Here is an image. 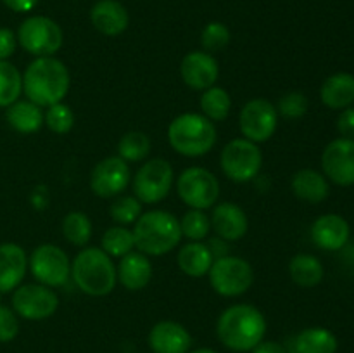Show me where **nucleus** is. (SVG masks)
Instances as JSON below:
<instances>
[{
	"label": "nucleus",
	"mask_w": 354,
	"mask_h": 353,
	"mask_svg": "<svg viewBox=\"0 0 354 353\" xmlns=\"http://www.w3.org/2000/svg\"><path fill=\"white\" fill-rule=\"evenodd\" d=\"M266 318L259 308L249 303L230 305L216 322V336L225 348L235 353L251 352L265 339Z\"/></svg>",
	"instance_id": "nucleus-1"
},
{
	"label": "nucleus",
	"mask_w": 354,
	"mask_h": 353,
	"mask_svg": "<svg viewBox=\"0 0 354 353\" xmlns=\"http://www.w3.org/2000/svg\"><path fill=\"white\" fill-rule=\"evenodd\" d=\"M71 87L69 69L54 55L37 57L28 64L23 75V92L28 100L40 107L62 102Z\"/></svg>",
	"instance_id": "nucleus-2"
},
{
	"label": "nucleus",
	"mask_w": 354,
	"mask_h": 353,
	"mask_svg": "<svg viewBox=\"0 0 354 353\" xmlns=\"http://www.w3.org/2000/svg\"><path fill=\"white\" fill-rule=\"evenodd\" d=\"M131 232L137 251L147 256L168 255L183 237L180 220L166 210H149L142 213Z\"/></svg>",
	"instance_id": "nucleus-3"
},
{
	"label": "nucleus",
	"mask_w": 354,
	"mask_h": 353,
	"mask_svg": "<svg viewBox=\"0 0 354 353\" xmlns=\"http://www.w3.org/2000/svg\"><path fill=\"white\" fill-rule=\"evenodd\" d=\"M71 279L88 296H107L118 284L116 265L102 248H83L71 262Z\"/></svg>",
	"instance_id": "nucleus-4"
},
{
	"label": "nucleus",
	"mask_w": 354,
	"mask_h": 353,
	"mask_svg": "<svg viewBox=\"0 0 354 353\" xmlns=\"http://www.w3.org/2000/svg\"><path fill=\"white\" fill-rule=\"evenodd\" d=\"M168 142L173 151L185 158H201L216 145V125L203 113H182L169 123Z\"/></svg>",
	"instance_id": "nucleus-5"
},
{
	"label": "nucleus",
	"mask_w": 354,
	"mask_h": 353,
	"mask_svg": "<svg viewBox=\"0 0 354 353\" xmlns=\"http://www.w3.org/2000/svg\"><path fill=\"white\" fill-rule=\"evenodd\" d=\"M207 277L214 293L223 298H237L251 289L254 270L248 260L227 255L214 260Z\"/></svg>",
	"instance_id": "nucleus-6"
},
{
	"label": "nucleus",
	"mask_w": 354,
	"mask_h": 353,
	"mask_svg": "<svg viewBox=\"0 0 354 353\" xmlns=\"http://www.w3.org/2000/svg\"><path fill=\"white\" fill-rule=\"evenodd\" d=\"M220 166L225 176L232 182H251L261 172L263 152L258 144L248 138H234L221 149Z\"/></svg>",
	"instance_id": "nucleus-7"
},
{
	"label": "nucleus",
	"mask_w": 354,
	"mask_h": 353,
	"mask_svg": "<svg viewBox=\"0 0 354 353\" xmlns=\"http://www.w3.org/2000/svg\"><path fill=\"white\" fill-rule=\"evenodd\" d=\"M175 183V170L168 159L154 158L145 161L133 176V196L142 204H158L168 197Z\"/></svg>",
	"instance_id": "nucleus-8"
},
{
	"label": "nucleus",
	"mask_w": 354,
	"mask_h": 353,
	"mask_svg": "<svg viewBox=\"0 0 354 353\" xmlns=\"http://www.w3.org/2000/svg\"><path fill=\"white\" fill-rule=\"evenodd\" d=\"M178 197L192 210H209L220 197V182L216 175L204 166H189L176 179Z\"/></svg>",
	"instance_id": "nucleus-9"
},
{
	"label": "nucleus",
	"mask_w": 354,
	"mask_h": 353,
	"mask_svg": "<svg viewBox=\"0 0 354 353\" xmlns=\"http://www.w3.org/2000/svg\"><path fill=\"white\" fill-rule=\"evenodd\" d=\"M17 44L35 57H47L61 51L64 35L61 26L47 16L26 17L17 30Z\"/></svg>",
	"instance_id": "nucleus-10"
},
{
	"label": "nucleus",
	"mask_w": 354,
	"mask_h": 353,
	"mask_svg": "<svg viewBox=\"0 0 354 353\" xmlns=\"http://www.w3.org/2000/svg\"><path fill=\"white\" fill-rule=\"evenodd\" d=\"M31 275L38 284L47 287H62L71 277V262L68 253L55 244H40L28 258Z\"/></svg>",
	"instance_id": "nucleus-11"
},
{
	"label": "nucleus",
	"mask_w": 354,
	"mask_h": 353,
	"mask_svg": "<svg viewBox=\"0 0 354 353\" xmlns=\"http://www.w3.org/2000/svg\"><path fill=\"white\" fill-rule=\"evenodd\" d=\"M57 308V293L44 284H21L12 291V310L24 320H45Z\"/></svg>",
	"instance_id": "nucleus-12"
},
{
	"label": "nucleus",
	"mask_w": 354,
	"mask_h": 353,
	"mask_svg": "<svg viewBox=\"0 0 354 353\" xmlns=\"http://www.w3.org/2000/svg\"><path fill=\"white\" fill-rule=\"evenodd\" d=\"M279 127L277 107L268 99H251L242 106L239 128L242 137L254 144H263L275 135Z\"/></svg>",
	"instance_id": "nucleus-13"
},
{
	"label": "nucleus",
	"mask_w": 354,
	"mask_h": 353,
	"mask_svg": "<svg viewBox=\"0 0 354 353\" xmlns=\"http://www.w3.org/2000/svg\"><path fill=\"white\" fill-rule=\"evenodd\" d=\"M131 180L130 163L120 156H107L93 166L90 173V189L102 199L116 197L123 192Z\"/></svg>",
	"instance_id": "nucleus-14"
},
{
	"label": "nucleus",
	"mask_w": 354,
	"mask_h": 353,
	"mask_svg": "<svg viewBox=\"0 0 354 353\" xmlns=\"http://www.w3.org/2000/svg\"><path fill=\"white\" fill-rule=\"evenodd\" d=\"M322 170L327 180L341 187L354 185V138L339 137L322 152Z\"/></svg>",
	"instance_id": "nucleus-15"
},
{
	"label": "nucleus",
	"mask_w": 354,
	"mask_h": 353,
	"mask_svg": "<svg viewBox=\"0 0 354 353\" xmlns=\"http://www.w3.org/2000/svg\"><path fill=\"white\" fill-rule=\"evenodd\" d=\"M180 75L183 83L192 90H201L213 87L220 76V64L216 57L209 52L192 51L180 62Z\"/></svg>",
	"instance_id": "nucleus-16"
},
{
	"label": "nucleus",
	"mask_w": 354,
	"mask_h": 353,
	"mask_svg": "<svg viewBox=\"0 0 354 353\" xmlns=\"http://www.w3.org/2000/svg\"><path fill=\"white\" fill-rule=\"evenodd\" d=\"M349 235L348 220L337 213L322 215L311 225V241L324 251H341L349 242Z\"/></svg>",
	"instance_id": "nucleus-17"
},
{
	"label": "nucleus",
	"mask_w": 354,
	"mask_h": 353,
	"mask_svg": "<svg viewBox=\"0 0 354 353\" xmlns=\"http://www.w3.org/2000/svg\"><path fill=\"white\" fill-rule=\"evenodd\" d=\"M147 341L154 353H187L192 346V336L180 322L161 320L152 325Z\"/></svg>",
	"instance_id": "nucleus-18"
},
{
	"label": "nucleus",
	"mask_w": 354,
	"mask_h": 353,
	"mask_svg": "<svg viewBox=\"0 0 354 353\" xmlns=\"http://www.w3.org/2000/svg\"><path fill=\"white\" fill-rule=\"evenodd\" d=\"M211 230L227 242L239 241L248 234L249 218L237 203H220L213 206Z\"/></svg>",
	"instance_id": "nucleus-19"
},
{
	"label": "nucleus",
	"mask_w": 354,
	"mask_h": 353,
	"mask_svg": "<svg viewBox=\"0 0 354 353\" xmlns=\"http://www.w3.org/2000/svg\"><path fill=\"white\" fill-rule=\"evenodd\" d=\"M28 270V255L16 242L0 244V294L21 286Z\"/></svg>",
	"instance_id": "nucleus-20"
},
{
	"label": "nucleus",
	"mask_w": 354,
	"mask_h": 353,
	"mask_svg": "<svg viewBox=\"0 0 354 353\" xmlns=\"http://www.w3.org/2000/svg\"><path fill=\"white\" fill-rule=\"evenodd\" d=\"M90 21L99 33L106 37H118L127 31L130 14L118 0H99L90 9Z\"/></svg>",
	"instance_id": "nucleus-21"
},
{
	"label": "nucleus",
	"mask_w": 354,
	"mask_h": 353,
	"mask_svg": "<svg viewBox=\"0 0 354 353\" xmlns=\"http://www.w3.org/2000/svg\"><path fill=\"white\" fill-rule=\"evenodd\" d=\"M118 282L128 291H142L152 279V263L147 255L140 251H130L120 258L116 266Z\"/></svg>",
	"instance_id": "nucleus-22"
},
{
	"label": "nucleus",
	"mask_w": 354,
	"mask_h": 353,
	"mask_svg": "<svg viewBox=\"0 0 354 353\" xmlns=\"http://www.w3.org/2000/svg\"><path fill=\"white\" fill-rule=\"evenodd\" d=\"M290 189L297 199L306 201V203H322L330 194L327 176L311 168H303L294 173L290 180Z\"/></svg>",
	"instance_id": "nucleus-23"
},
{
	"label": "nucleus",
	"mask_w": 354,
	"mask_h": 353,
	"mask_svg": "<svg viewBox=\"0 0 354 353\" xmlns=\"http://www.w3.org/2000/svg\"><path fill=\"white\" fill-rule=\"evenodd\" d=\"M320 99L328 109L342 111L354 102V75L335 73L328 76L320 89Z\"/></svg>",
	"instance_id": "nucleus-24"
},
{
	"label": "nucleus",
	"mask_w": 354,
	"mask_h": 353,
	"mask_svg": "<svg viewBox=\"0 0 354 353\" xmlns=\"http://www.w3.org/2000/svg\"><path fill=\"white\" fill-rule=\"evenodd\" d=\"M6 120L12 130L17 134L31 135L37 134L45 125V114L40 106H37L31 100H19L6 107Z\"/></svg>",
	"instance_id": "nucleus-25"
},
{
	"label": "nucleus",
	"mask_w": 354,
	"mask_h": 353,
	"mask_svg": "<svg viewBox=\"0 0 354 353\" xmlns=\"http://www.w3.org/2000/svg\"><path fill=\"white\" fill-rule=\"evenodd\" d=\"M213 262V253L209 251L207 244H204L203 241L187 242L185 246H182V248L178 249V255H176L178 269L182 270L185 275L194 277V279L207 275Z\"/></svg>",
	"instance_id": "nucleus-26"
},
{
	"label": "nucleus",
	"mask_w": 354,
	"mask_h": 353,
	"mask_svg": "<svg viewBox=\"0 0 354 353\" xmlns=\"http://www.w3.org/2000/svg\"><path fill=\"white\" fill-rule=\"evenodd\" d=\"M339 341L332 331L325 327L303 329L292 339L294 353H335Z\"/></svg>",
	"instance_id": "nucleus-27"
},
{
	"label": "nucleus",
	"mask_w": 354,
	"mask_h": 353,
	"mask_svg": "<svg viewBox=\"0 0 354 353\" xmlns=\"http://www.w3.org/2000/svg\"><path fill=\"white\" fill-rule=\"evenodd\" d=\"M289 275L296 286L310 289L318 286L325 275V269L320 260L310 253H299L289 262Z\"/></svg>",
	"instance_id": "nucleus-28"
},
{
	"label": "nucleus",
	"mask_w": 354,
	"mask_h": 353,
	"mask_svg": "<svg viewBox=\"0 0 354 353\" xmlns=\"http://www.w3.org/2000/svg\"><path fill=\"white\" fill-rule=\"evenodd\" d=\"M201 111L207 120L213 123L216 121H225L232 111V97L223 87L213 85L206 89L201 96Z\"/></svg>",
	"instance_id": "nucleus-29"
},
{
	"label": "nucleus",
	"mask_w": 354,
	"mask_h": 353,
	"mask_svg": "<svg viewBox=\"0 0 354 353\" xmlns=\"http://www.w3.org/2000/svg\"><path fill=\"white\" fill-rule=\"evenodd\" d=\"M92 220L83 211H71L62 220V235L73 246L85 248L90 242V239H92Z\"/></svg>",
	"instance_id": "nucleus-30"
},
{
	"label": "nucleus",
	"mask_w": 354,
	"mask_h": 353,
	"mask_svg": "<svg viewBox=\"0 0 354 353\" xmlns=\"http://www.w3.org/2000/svg\"><path fill=\"white\" fill-rule=\"evenodd\" d=\"M100 248L111 256V258H123L135 248L133 232L127 228L124 225H114L109 227L102 234L100 239Z\"/></svg>",
	"instance_id": "nucleus-31"
},
{
	"label": "nucleus",
	"mask_w": 354,
	"mask_h": 353,
	"mask_svg": "<svg viewBox=\"0 0 354 353\" xmlns=\"http://www.w3.org/2000/svg\"><path fill=\"white\" fill-rule=\"evenodd\" d=\"M151 138L140 130L127 132L118 142V156L127 163L144 161L151 152Z\"/></svg>",
	"instance_id": "nucleus-32"
},
{
	"label": "nucleus",
	"mask_w": 354,
	"mask_h": 353,
	"mask_svg": "<svg viewBox=\"0 0 354 353\" xmlns=\"http://www.w3.org/2000/svg\"><path fill=\"white\" fill-rule=\"evenodd\" d=\"M23 93V75L9 61H0V107H9Z\"/></svg>",
	"instance_id": "nucleus-33"
},
{
	"label": "nucleus",
	"mask_w": 354,
	"mask_h": 353,
	"mask_svg": "<svg viewBox=\"0 0 354 353\" xmlns=\"http://www.w3.org/2000/svg\"><path fill=\"white\" fill-rule=\"evenodd\" d=\"M180 228L182 235L189 241H204L211 232V218L206 211L192 210L190 208L182 218H180Z\"/></svg>",
	"instance_id": "nucleus-34"
},
{
	"label": "nucleus",
	"mask_w": 354,
	"mask_h": 353,
	"mask_svg": "<svg viewBox=\"0 0 354 353\" xmlns=\"http://www.w3.org/2000/svg\"><path fill=\"white\" fill-rule=\"evenodd\" d=\"M45 127L57 135H66L75 127V113L64 102H57L45 111Z\"/></svg>",
	"instance_id": "nucleus-35"
},
{
	"label": "nucleus",
	"mask_w": 354,
	"mask_h": 353,
	"mask_svg": "<svg viewBox=\"0 0 354 353\" xmlns=\"http://www.w3.org/2000/svg\"><path fill=\"white\" fill-rule=\"evenodd\" d=\"M144 213L142 203L135 196H121L111 204L109 215L116 225H130L138 220V217Z\"/></svg>",
	"instance_id": "nucleus-36"
},
{
	"label": "nucleus",
	"mask_w": 354,
	"mask_h": 353,
	"mask_svg": "<svg viewBox=\"0 0 354 353\" xmlns=\"http://www.w3.org/2000/svg\"><path fill=\"white\" fill-rule=\"evenodd\" d=\"M275 107L279 116L290 121H296L301 120L308 113V109H310V100H308V97L303 92H289L280 97L279 104Z\"/></svg>",
	"instance_id": "nucleus-37"
},
{
	"label": "nucleus",
	"mask_w": 354,
	"mask_h": 353,
	"mask_svg": "<svg viewBox=\"0 0 354 353\" xmlns=\"http://www.w3.org/2000/svg\"><path fill=\"white\" fill-rule=\"evenodd\" d=\"M230 30H228L227 24L218 23V21H213V23L206 24L201 33V44H203L204 51L213 54V52H220L230 44Z\"/></svg>",
	"instance_id": "nucleus-38"
},
{
	"label": "nucleus",
	"mask_w": 354,
	"mask_h": 353,
	"mask_svg": "<svg viewBox=\"0 0 354 353\" xmlns=\"http://www.w3.org/2000/svg\"><path fill=\"white\" fill-rule=\"evenodd\" d=\"M19 332V320L12 308L0 305V343H9Z\"/></svg>",
	"instance_id": "nucleus-39"
},
{
	"label": "nucleus",
	"mask_w": 354,
	"mask_h": 353,
	"mask_svg": "<svg viewBox=\"0 0 354 353\" xmlns=\"http://www.w3.org/2000/svg\"><path fill=\"white\" fill-rule=\"evenodd\" d=\"M17 47V37L9 28H0V61L12 57Z\"/></svg>",
	"instance_id": "nucleus-40"
},
{
	"label": "nucleus",
	"mask_w": 354,
	"mask_h": 353,
	"mask_svg": "<svg viewBox=\"0 0 354 353\" xmlns=\"http://www.w3.org/2000/svg\"><path fill=\"white\" fill-rule=\"evenodd\" d=\"M337 130L341 137L354 138V107L349 106L341 111L337 118Z\"/></svg>",
	"instance_id": "nucleus-41"
},
{
	"label": "nucleus",
	"mask_w": 354,
	"mask_h": 353,
	"mask_svg": "<svg viewBox=\"0 0 354 353\" xmlns=\"http://www.w3.org/2000/svg\"><path fill=\"white\" fill-rule=\"evenodd\" d=\"M251 353H290V352L289 348H286V346L282 345V343L265 341V339H263L261 343H258V345L251 350Z\"/></svg>",
	"instance_id": "nucleus-42"
},
{
	"label": "nucleus",
	"mask_w": 354,
	"mask_h": 353,
	"mask_svg": "<svg viewBox=\"0 0 354 353\" xmlns=\"http://www.w3.org/2000/svg\"><path fill=\"white\" fill-rule=\"evenodd\" d=\"M2 2L14 12H30L35 9L38 0H2Z\"/></svg>",
	"instance_id": "nucleus-43"
},
{
	"label": "nucleus",
	"mask_w": 354,
	"mask_h": 353,
	"mask_svg": "<svg viewBox=\"0 0 354 353\" xmlns=\"http://www.w3.org/2000/svg\"><path fill=\"white\" fill-rule=\"evenodd\" d=\"M207 248H209V251L213 253V258H221V256H227L228 255V246H227V241H223L221 237L218 239H211L209 244H207Z\"/></svg>",
	"instance_id": "nucleus-44"
},
{
	"label": "nucleus",
	"mask_w": 354,
	"mask_h": 353,
	"mask_svg": "<svg viewBox=\"0 0 354 353\" xmlns=\"http://www.w3.org/2000/svg\"><path fill=\"white\" fill-rule=\"evenodd\" d=\"M187 353H218V352L213 348H197V350H189Z\"/></svg>",
	"instance_id": "nucleus-45"
}]
</instances>
